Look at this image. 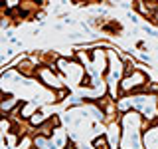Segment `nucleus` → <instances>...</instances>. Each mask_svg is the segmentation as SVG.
Wrapping results in <instances>:
<instances>
[{
  "label": "nucleus",
  "mask_w": 158,
  "mask_h": 149,
  "mask_svg": "<svg viewBox=\"0 0 158 149\" xmlns=\"http://www.w3.org/2000/svg\"><path fill=\"white\" fill-rule=\"evenodd\" d=\"M46 119H48V115H46V111H42V109H38V111L34 113V115L30 117V119H28L26 123H28V125H30V129H38V127L42 125L44 121H46Z\"/></svg>",
  "instance_id": "f03ea898"
},
{
  "label": "nucleus",
  "mask_w": 158,
  "mask_h": 149,
  "mask_svg": "<svg viewBox=\"0 0 158 149\" xmlns=\"http://www.w3.org/2000/svg\"><path fill=\"white\" fill-rule=\"evenodd\" d=\"M38 109H40V106H38L36 102H24V103H20V107H18V119L28 121V119L32 117Z\"/></svg>",
  "instance_id": "f257e3e1"
},
{
  "label": "nucleus",
  "mask_w": 158,
  "mask_h": 149,
  "mask_svg": "<svg viewBox=\"0 0 158 149\" xmlns=\"http://www.w3.org/2000/svg\"><path fill=\"white\" fill-rule=\"evenodd\" d=\"M0 117H2V115H0Z\"/></svg>",
  "instance_id": "20e7f679"
},
{
  "label": "nucleus",
  "mask_w": 158,
  "mask_h": 149,
  "mask_svg": "<svg viewBox=\"0 0 158 149\" xmlns=\"http://www.w3.org/2000/svg\"><path fill=\"white\" fill-rule=\"evenodd\" d=\"M148 20H150V22L154 24V26H158V10H154V12L150 14V18H148Z\"/></svg>",
  "instance_id": "7ed1b4c3"
}]
</instances>
